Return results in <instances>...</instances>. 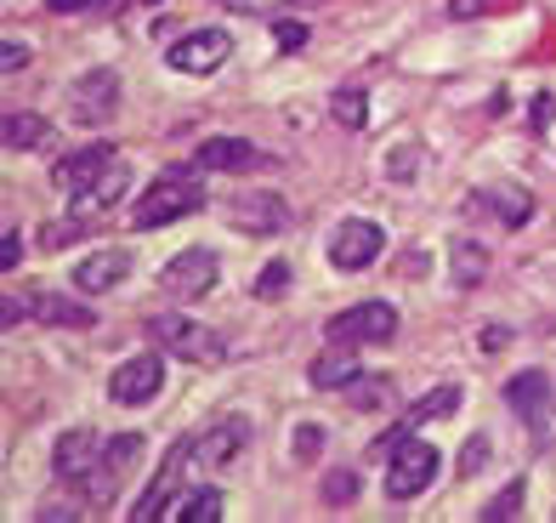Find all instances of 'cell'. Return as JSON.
Segmentation results:
<instances>
[{
    "instance_id": "1",
    "label": "cell",
    "mask_w": 556,
    "mask_h": 523,
    "mask_svg": "<svg viewBox=\"0 0 556 523\" xmlns=\"http://www.w3.org/2000/svg\"><path fill=\"white\" fill-rule=\"evenodd\" d=\"M199 206H205V183H199V165H170L165 177H154L142 194H137V206H131V228H165V222H176V216H193Z\"/></svg>"
},
{
    "instance_id": "2",
    "label": "cell",
    "mask_w": 556,
    "mask_h": 523,
    "mask_svg": "<svg viewBox=\"0 0 556 523\" xmlns=\"http://www.w3.org/2000/svg\"><path fill=\"white\" fill-rule=\"evenodd\" d=\"M438 450L432 444H420V438H403L397 450L387 456V495L392 501H415V495H426L432 489V478H438Z\"/></svg>"
},
{
    "instance_id": "3",
    "label": "cell",
    "mask_w": 556,
    "mask_h": 523,
    "mask_svg": "<svg viewBox=\"0 0 556 523\" xmlns=\"http://www.w3.org/2000/svg\"><path fill=\"white\" fill-rule=\"evenodd\" d=\"M148 336H154L165 353H182V359H199V364L227 353V341H222L211 325L188 319V313H154V319H148Z\"/></svg>"
},
{
    "instance_id": "4",
    "label": "cell",
    "mask_w": 556,
    "mask_h": 523,
    "mask_svg": "<svg viewBox=\"0 0 556 523\" xmlns=\"http://www.w3.org/2000/svg\"><path fill=\"white\" fill-rule=\"evenodd\" d=\"M222 279V262L211 245H188V251H176L165 267H160V285L170 296H182V302H199V296H211Z\"/></svg>"
},
{
    "instance_id": "5",
    "label": "cell",
    "mask_w": 556,
    "mask_h": 523,
    "mask_svg": "<svg viewBox=\"0 0 556 523\" xmlns=\"http://www.w3.org/2000/svg\"><path fill=\"white\" fill-rule=\"evenodd\" d=\"M324 336H330L336 347H346V341H392L397 336V308L392 302H358V308L336 313L330 325H324Z\"/></svg>"
},
{
    "instance_id": "6",
    "label": "cell",
    "mask_w": 556,
    "mask_h": 523,
    "mask_svg": "<svg viewBox=\"0 0 556 523\" xmlns=\"http://www.w3.org/2000/svg\"><path fill=\"white\" fill-rule=\"evenodd\" d=\"M165 387V359L160 353H137V359H125L114 376H109V398L125 410H137V404H154Z\"/></svg>"
},
{
    "instance_id": "7",
    "label": "cell",
    "mask_w": 556,
    "mask_h": 523,
    "mask_svg": "<svg viewBox=\"0 0 556 523\" xmlns=\"http://www.w3.org/2000/svg\"><path fill=\"white\" fill-rule=\"evenodd\" d=\"M381 251H387V234H381V222H369V216H346L341 228L330 234V262H336L341 273L369 267Z\"/></svg>"
},
{
    "instance_id": "8",
    "label": "cell",
    "mask_w": 556,
    "mask_h": 523,
    "mask_svg": "<svg viewBox=\"0 0 556 523\" xmlns=\"http://www.w3.org/2000/svg\"><path fill=\"white\" fill-rule=\"evenodd\" d=\"M193 461H199V450H193V444L182 438V444H176V450H170V456L160 461V472H154V484L142 489V501L131 507V518H137V523H154V518H165V507L176 501V495H182V489H176V484H182V472H188Z\"/></svg>"
},
{
    "instance_id": "9",
    "label": "cell",
    "mask_w": 556,
    "mask_h": 523,
    "mask_svg": "<svg viewBox=\"0 0 556 523\" xmlns=\"http://www.w3.org/2000/svg\"><path fill=\"white\" fill-rule=\"evenodd\" d=\"M52 472L63 484H91V472H103V438L91 427H68L52 450Z\"/></svg>"
},
{
    "instance_id": "10",
    "label": "cell",
    "mask_w": 556,
    "mask_h": 523,
    "mask_svg": "<svg viewBox=\"0 0 556 523\" xmlns=\"http://www.w3.org/2000/svg\"><path fill=\"white\" fill-rule=\"evenodd\" d=\"M227 52H233V35H227V29H193V35H182L170 46L165 63L176 74H211V69L227 63Z\"/></svg>"
},
{
    "instance_id": "11",
    "label": "cell",
    "mask_w": 556,
    "mask_h": 523,
    "mask_svg": "<svg viewBox=\"0 0 556 523\" xmlns=\"http://www.w3.org/2000/svg\"><path fill=\"white\" fill-rule=\"evenodd\" d=\"M114 103H119V80H114L109 69L80 74V80H74V91H68V114L80 120V126H103V120L114 114Z\"/></svg>"
},
{
    "instance_id": "12",
    "label": "cell",
    "mask_w": 556,
    "mask_h": 523,
    "mask_svg": "<svg viewBox=\"0 0 556 523\" xmlns=\"http://www.w3.org/2000/svg\"><path fill=\"white\" fill-rule=\"evenodd\" d=\"M125 188H131V171H125V160H114V165L103 171V177H91L80 194H68V199H74V216H80V222H97L103 211H114V206H119Z\"/></svg>"
},
{
    "instance_id": "13",
    "label": "cell",
    "mask_w": 556,
    "mask_h": 523,
    "mask_svg": "<svg viewBox=\"0 0 556 523\" xmlns=\"http://www.w3.org/2000/svg\"><path fill=\"white\" fill-rule=\"evenodd\" d=\"M505 404H511V415H522L528 427L540 433V421H551V382H545V370H522V376L505 382Z\"/></svg>"
},
{
    "instance_id": "14",
    "label": "cell",
    "mask_w": 556,
    "mask_h": 523,
    "mask_svg": "<svg viewBox=\"0 0 556 523\" xmlns=\"http://www.w3.org/2000/svg\"><path fill=\"white\" fill-rule=\"evenodd\" d=\"M114 160H119V154H114L109 142H86V148H74V154H63V160H58V188H63V194H80L91 177H103V171H109Z\"/></svg>"
},
{
    "instance_id": "15",
    "label": "cell",
    "mask_w": 556,
    "mask_h": 523,
    "mask_svg": "<svg viewBox=\"0 0 556 523\" xmlns=\"http://www.w3.org/2000/svg\"><path fill=\"white\" fill-rule=\"evenodd\" d=\"M466 211H494L505 228H522L528 216H534V194L517 188V183H500V188H483V194H471L466 199Z\"/></svg>"
},
{
    "instance_id": "16",
    "label": "cell",
    "mask_w": 556,
    "mask_h": 523,
    "mask_svg": "<svg viewBox=\"0 0 556 523\" xmlns=\"http://www.w3.org/2000/svg\"><path fill=\"white\" fill-rule=\"evenodd\" d=\"M239 222L244 234H278L290 222V206L278 194H244V199H233V211H227Z\"/></svg>"
},
{
    "instance_id": "17",
    "label": "cell",
    "mask_w": 556,
    "mask_h": 523,
    "mask_svg": "<svg viewBox=\"0 0 556 523\" xmlns=\"http://www.w3.org/2000/svg\"><path fill=\"white\" fill-rule=\"evenodd\" d=\"M125 273H131V257L125 251H91L86 262H74V285H80L86 296H103L125 279Z\"/></svg>"
},
{
    "instance_id": "18",
    "label": "cell",
    "mask_w": 556,
    "mask_h": 523,
    "mask_svg": "<svg viewBox=\"0 0 556 523\" xmlns=\"http://www.w3.org/2000/svg\"><path fill=\"white\" fill-rule=\"evenodd\" d=\"M244 438H250V421H244V415H227V421H216V427L205 433V444H199V461H205V466H227V461H239Z\"/></svg>"
},
{
    "instance_id": "19",
    "label": "cell",
    "mask_w": 556,
    "mask_h": 523,
    "mask_svg": "<svg viewBox=\"0 0 556 523\" xmlns=\"http://www.w3.org/2000/svg\"><path fill=\"white\" fill-rule=\"evenodd\" d=\"M193 165L199 171H239V165H256V148L239 137H211V142H199Z\"/></svg>"
},
{
    "instance_id": "20",
    "label": "cell",
    "mask_w": 556,
    "mask_h": 523,
    "mask_svg": "<svg viewBox=\"0 0 556 523\" xmlns=\"http://www.w3.org/2000/svg\"><path fill=\"white\" fill-rule=\"evenodd\" d=\"M358 376H364V359H358V353H324V359H313V370H307V382H313L318 393L352 387Z\"/></svg>"
},
{
    "instance_id": "21",
    "label": "cell",
    "mask_w": 556,
    "mask_h": 523,
    "mask_svg": "<svg viewBox=\"0 0 556 523\" xmlns=\"http://www.w3.org/2000/svg\"><path fill=\"white\" fill-rule=\"evenodd\" d=\"M222 512H227L222 489H188V495H176V501L165 507L170 523H216Z\"/></svg>"
},
{
    "instance_id": "22",
    "label": "cell",
    "mask_w": 556,
    "mask_h": 523,
    "mask_svg": "<svg viewBox=\"0 0 556 523\" xmlns=\"http://www.w3.org/2000/svg\"><path fill=\"white\" fill-rule=\"evenodd\" d=\"M460 387H432V393H426L420 398V404H409V415H403V427H426V421H438V415H454V410H460Z\"/></svg>"
},
{
    "instance_id": "23",
    "label": "cell",
    "mask_w": 556,
    "mask_h": 523,
    "mask_svg": "<svg viewBox=\"0 0 556 523\" xmlns=\"http://www.w3.org/2000/svg\"><path fill=\"white\" fill-rule=\"evenodd\" d=\"M35 319L40 325H91V308H80V302H68V296H52V290H40L35 296Z\"/></svg>"
},
{
    "instance_id": "24",
    "label": "cell",
    "mask_w": 556,
    "mask_h": 523,
    "mask_svg": "<svg viewBox=\"0 0 556 523\" xmlns=\"http://www.w3.org/2000/svg\"><path fill=\"white\" fill-rule=\"evenodd\" d=\"M142 433H119V438H109L103 444V478H125V472H131L137 461H142Z\"/></svg>"
},
{
    "instance_id": "25",
    "label": "cell",
    "mask_w": 556,
    "mask_h": 523,
    "mask_svg": "<svg viewBox=\"0 0 556 523\" xmlns=\"http://www.w3.org/2000/svg\"><path fill=\"white\" fill-rule=\"evenodd\" d=\"M330 114H336V126L364 132V120H369V97H364V86H341V91L330 97Z\"/></svg>"
},
{
    "instance_id": "26",
    "label": "cell",
    "mask_w": 556,
    "mask_h": 523,
    "mask_svg": "<svg viewBox=\"0 0 556 523\" xmlns=\"http://www.w3.org/2000/svg\"><path fill=\"white\" fill-rule=\"evenodd\" d=\"M0 137H7V148H40L52 137V126H46L40 114H12L7 126H0Z\"/></svg>"
},
{
    "instance_id": "27",
    "label": "cell",
    "mask_w": 556,
    "mask_h": 523,
    "mask_svg": "<svg viewBox=\"0 0 556 523\" xmlns=\"http://www.w3.org/2000/svg\"><path fill=\"white\" fill-rule=\"evenodd\" d=\"M483 273H489V251H483V245H471V239L454 245V279H460V285H477Z\"/></svg>"
},
{
    "instance_id": "28",
    "label": "cell",
    "mask_w": 556,
    "mask_h": 523,
    "mask_svg": "<svg viewBox=\"0 0 556 523\" xmlns=\"http://www.w3.org/2000/svg\"><path fill=\"white\" fill-rule=\"evenodd\" d=\"M324 501H330V507H352V501H358V472H330V478H324Z\"/></svg>"
},
{
    "instance_id": "29",
    "label": "cell",
    "mask_w": 556,
    "mask_h": 523,
    "mask_svg": "<svg viewBox=\"0 0 556 523\" xmlns=\"http://www.w3.org/2000/svg\"><path fill=\"white\" fill-rule=\"evenodd\" d=\"M346 404H358V410H381V404H387V382H364V376H358V382L346 387Z\"/></svg>"
},
{
    "instance_id": "30",
    "label": "cell",
    "mask_w": 556,
    "mask_h": 523,
    "mask_svg": "<svg viewBox=\"0 0 556 523\" xmlns=\"http://www.w3.org/2000/svg\"><path fill=\"white\" fill-rule=\"evenodd\" d=\"M522 512V484H505V495H494V501L483 507V518L489 523H500V518H517Z\"/></svg>"
},
{
    "instance_id": "31",
    "label": "cell",
    "mask_w": 556,
    "mask_h": 523,
    "mask_svg": "<svg viewBox=\"0 0 556 523\" xmlns=\"http://www.w3.org/2000/svg\"><path fill=\"white\" fill-rule=\"evenodd\" d=\"M307 23H295V17H285V23H273V40H278V52H301L307 46Z\"/></svg>"
},
{
    "instance_id": "32",
    "label": "cell",
    "mask_w": 556,
    "mask_h": 523,
    "mask_svg": "<svg viewBox=\"0 0 556 523\" xmlns=\"http://www.w3.org/2000/svg\"><path fill=\"white\" fill-rule=\"evenodd\" d=\"M278 290H290V267L285 262H273L256 273V296H278Z\"/></svg>"
},
{
    "instance_id": "33",
    "label": "cell",
    "mask_w": 556,
    "mask_h": 523,
    "mask_svg": "<svg viewBox=\"0 0 556 523\" xmlns=\"http://www.w3.org/2000/svg\"><path fill=\"white\" fill-rule=\"evenodd\" d=\"M483 461H489V438H483V433H477V438L466 444V456H460V478H471V472H477V466H483Z\"/></svg>"
},
{
    "instance_id": "34",
    "label": "cell",
    "mask_w": 556,
    "mask_h": 523,
    "mask_svg": "<svg viewBox=\"0 0 556 523\" xmlns=\"http://www.w3.org/2000/svg\"><path fill=\"white\" fill-rule=\"evenodd\" d=\"M324 444V427H295V461H313Z\"/></svg>"
},
{
    "instance_id": "35",
    "label": "cell",
    "mask_w": 556,
    "mask_h": 523,
    "mask_svg": "<svg viewBox=\"0 0 556 523\" xmlns=\"http://www.w3.org/2000/svg\"><path fill=\"white\" fill-rule=\"evenodd\" d=\"M23 63H29V52H23L17 40H7V46H0V74H17Z\"/></svg>"
},
{
    "instance_id": "36",
    "label": "cell",
    "mask_w": 556,
    "mask_h": 523,
    "mask_svg": "<svg viewBox=\"0 0 556 523\" xmlns=\"http://www.w3.org/2000/svg\"><path fill=\"white\" fill-rule=\"evenodd\" d=\"M551 114H556V103H551V97L540 91L534 103H528V120H534V132H545V126H551Z\"/></svg>"
},
{
    "instance_id": "37",
    "label": "cell",
    "mask_w": 556,
    "mask_h": 523,
    "mask_svg": "<svg viewBox=\"0 0 556 523\" xmlns=\"http://www.w3.org/2000/svg\"><path fill=\"white\" fill-rule=\"evenodd\" d=\"M17 257H23V234L12 228L7 239H0V267H17Z\"/></svg>"
},
{
    "instance_id": "38",
    "label": "cell",
    "mask_w": 556,
    "mask_h": 523,
    "mask_svg": "<svg viewBox=\"0 0 556 523\" xmlns=\"http://www.w3.org/2000/svg\"><path fill=\"white\" fill-rule=\"evenodd\" d=\"M489 0H448V17H483Z\"/></svg>"
},
{
    "instance_id": "39",
    "label": "cell",
    "mask_w": 556,
    "mask_h": 523,
    "mask_svg": "<svg viewBox=\"0 0 556 523\" xmlns=\"http://www.w3.org/2000/svg\"><path fill=\"white\" fill-rule=\"evenodd\" d=\"M17 319H23V302H17V296H0V325H17Z\"/></svg>"
},
{
    "instance_id": "40",
    "label": "cell",
    "mask_w": 556,
    "mask_h": 523,
    "mask_svg": "<svg viewBox=\"0 0 556 523\" xmlns=\"http://www.w3.org/2000/svg\"><path fill=\"white\" fill-rule=\"evenodd\" d=\"M46 7H52V12H63V17H68V12H86V7H103V0H46Z\"/></svg>"
},
{
    "instance_id": "41",
    "label": "cell",
    "mask_w": 556,
    "mask_h": 523,
    "mask_svg": "<svg viewBox=\"0 0 556 523\" xmlns=\"http://www.w3.org/2000/svg\"><path fill=\"white\" fill-rule=\"evenodd\" d=\"M222 7H233V12H273L278 0H222Z\"/></svg>"
},
{
    "instance_id": "42",
    "label": "cell",
    "mask_w": 556,
    "mask_h": 523,
    "mask_svg": "<svg viewBox=\"0 0 556 523\" xmlns=\"http://www.w3.org/2000/svg\"><path fill=\"white\" fill-rule=\"evenodd\" d=\"M505 341H511V331H505V325H489V331H483V347H489V353H494V347H505Z\"/></svg>"
}]
</instances>
